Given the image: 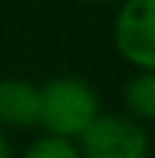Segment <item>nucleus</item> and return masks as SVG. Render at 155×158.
<instances>
[{"instance_id":"nucleus-1","label":"nucleus","mask_w":155,"mask_h":158,"mask_svg":"<svg viewBox=\"0 0 155 158\" xmlns=\"http://www.w3.org/2000/svg\"><path fill=\"white\" fill-rule=\"evenodd\" d=\"M100 114L94 89L80 78H55L42 89L39 125L55 136H80V131Z\"/></svg>"},{"instance_id":"nucleus-2","label":"nucleus","mask_w":155,"mask_h":158,"mask_svg":"<svg viewBox=\"0 0 155 158\" xmlns=\"http://www.w3.org/2000/svg\"><path fill=\"white\" fill-rule=\"evenodd\" d=\"M78 139L83 158H147L150 150L144 128L119 114H97Z\"/></svg>"},{"instance_id":"nucleus-3","label":"nucleus","mask_w":155,"mask_h":158,"mask_svg":"<svg viewBox=\"0 0 155 158\" xmlns=\"http://www.w3.org/2000/svg\"><path fill=\"white\" fill-rule=\"evenodd\" d=\"M114 39L130 64L155 69V0H128L116 17Z\"/></svg>"},{"instance_id":"nucleus-4","label":"nucleus","mask_w":155,"mask_h":158,"mask_svg":"<svg viewBox=\"0 0 155 158\" xmlns=\"http://www.w3.org/2000/svg\"><path fill=\"white\" fill-rule=\"evenodd\" d=\"M42 89L28 81H0V125L31 128L39 125Z\"/></svg>"},{"instance_id":"nucleus-5","label":"nucleus","mask_w":155,"mask_h":158,"mask_svg":"<svg viewBox=\"0 0 155 158\" xmlns=\"http://www.w3.org/2000/svg\"><path fill=\"white\" fill-rule=\"evenodd\" d=\"M125 106L139 119H155V69L136 75L125 86Z\"/></svg>"},{"instance_id":"nucleus-6","label":"nucleus","mask_w":155,"mask_h":158,"mask_svg":"<svg viewBox=\"0 0 155 158\" xmlns=\"http://www.w3.org/2000/svg\"><path fill=\"white\" fill-rule=\"evenodd\" d=\"M25 158H80V150L67 136L50 133L47 139H36L25 150Z\"/></svg>"},{"instance_id":"nucleus-7","label":"nucleus","mask_w":155,"mask_h":158,"mask_svg":"<svg viewBox=\"0 0 155 158\" xmlns=\"http://www.w3.org/2000/svg\"><path fill=\"white\" fill-rule=\"evenodd\" d=\"M0 158H11V150H8V142L3 139V133H0Z\"/></svg>"},{"instance_id":"nucleus-8","label":"nucleus","mask_w":155,"mask_h":158,"mask_svg":"<svg viewBox=\"0 0 155 158\" xmlns=\"http://www.w3.org/2000/svg\"><path fill=\"white\" fill-rule=\"evenodd\" d=\"M92 3H111V0H92Z\"/></svg>"}]
</instances>
